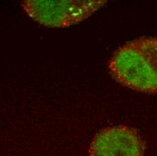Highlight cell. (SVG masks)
I'll return each mask as SVG.
<instances>
[{"mask_svg": "<svg viewBox=\"0 0 157 156\" xmlns=\"http://www.w3.org/2000/svg\"><path fill=\"white\" fill-rule=\"evenodd\" d=\"M114 79L131 89L157 93V37H141L119 47L109 62Z\"/></svg>", "mask_w": 157, "mask_h": 156, "instance_id": "obj_1", "label": "cell"}, {"mask_svg": "<svg viewBox=\"0 0 157 156\" xmlns=\"http://www.w3.org/2000/svg\"><path fill=\"white\" fill-rule=\"evenodd\" d=\"M107 0H25L20 6L36 23L47 27H68L92 16Z\"/></svg>", "mask_w": 157, "mask_h": 156, "instance_id": "obj_2", "label": "cell"}, {"mask_svg": "<svg viewBox=\"0 0 157 156\" xmlns=\"http://www.w3.org/2000/svg\"><path fill=\"white\" fill-rule=\"evenodd\" d=\"M89 156H144V143L136 129L112 125L95 135Z\"/></svg>", "mask_w": 157, "mask_h": 156, "instance_id": "obj_3", "label": "cell"}]
</instances>
